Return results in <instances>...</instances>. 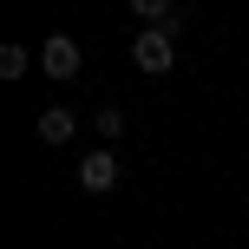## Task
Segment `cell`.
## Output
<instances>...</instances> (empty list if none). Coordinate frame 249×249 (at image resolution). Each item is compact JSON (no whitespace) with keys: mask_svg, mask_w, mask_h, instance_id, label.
I'll return each instance as SVG.
<instances>
[{"mask_svg":"<svg viewBox=\"0 0 249 249\" xmlns=\"http://www.w3.org/2000/svg\"><path fill=\"white\" fill-rule=\"evenodd\" d=\"M171 39H177V26H144V33L131 39V66L151 72V79L171 72V66H177V46H171Z\"/></svg>","mask_w":249,"mask_h":249,"instance_id":"6da1fadb","label":"cell"},{"mask_svg":"<svg viewBox=\"0 0 249 249\" xmlns=\"http://www.w3.org/2000/svg\"><path fill=\"white\" fill-rule=\"evenodd\" d=\"M39 72H46V79H72V72H79V39H72V33L39 39Z\"/></svg>","mask_w":249,"mask_h":249,"instance_id":"7a4b0ae2","label":"cell"},{"mask_svg":"<svg viewBox=\"0 0 249 249\" xmlns=\"http://www.w3.org/2000/svg\"><path fill=\"white\" fill-rule=\"evenodd\" d=\"M112 184H118V158H112V151H86V158H79V190L105 197Z\"/></svg>","mask_w":249,"mask_h":249,"instance_id":"3957f363","label":"cell"},{"mask_svg":"<svg viewBox=\"0 0 249 249\" xmlns=\"http://www.w3.org/2000/svg\"><path fill=\"white\" fill-rule=\"evenodd\" d=\"M72 131H79V118L66 112V105H46V112H39V138H46V144H66Z\"/></svg>","mask_w":249,"mask_h":249,"instance_id":"277c9868","label":"cell"},{"mask_svg":"<svg viewBox=\"0 0 249 249\" xmlns=\"http://www.w3.org/2000/svg\"><path fill=\"white\" fill-rule=\"evenodd\" d=\"M131 13L144 26H177V0H131Z\"/></svg>","mask_w":249,"mask_h":249,"instance_id":"5b68a950","label":"cell"},{"mask_svg":"<svg viewBox=\"0 0 249 249\" xmlns=\"http://www.w3.org/2000/svg\"><path fill=\"white\" fill-rule=\"evenodd\" d=\"M26 66H33V53H26L20 39H7V46H0V79H26Z\"/></svg>","mask_w":249,"mask_h":249,"instance_id":"8992f818","label":"cell"},{"mask_svg":"<svg viewBox=\"0 0 249 249\" xmlns=\"http://www.w3.org/2000/svg\"><path fill=\"white\" fill-rule=\"evenodd\" d=\"M92 124H99V138H118V131H124V112H118V105H105Z\"/></svg>","mask_w":249,"mask_h":249,"instance_id":"52a82bcc","label":"cell"}]
</instances>
